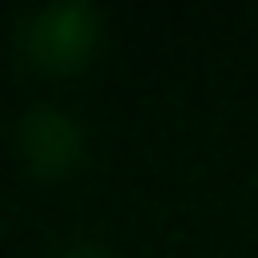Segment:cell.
Wrapping results in <instances>:
<instances>
[{
    "label": "cell",
    "instance_id": "3957f363",
    "mask_svg": "<svg viewBox=\"0 0 258 258\" xmlns=\"http://www.w3.org/2000/svg\"><path fill=\"white\" fill-rule=\"evenodd\" d=\"M60 258H109V254L97 250V246H73V250H64Z\"/></svg>",
    "mask_w": 258,
    "mask_h": 258
},
{
    "label": "cell",
    "instance_id": "7a4b0ae2",
    "mask_svg": "<svg viewBox=\"0 0 258 258\" xmlns=\"http://www.w3.org/2000/svg\"><path fill=\"white\" fill-rule=\"evenodd\" d=\"M16 145L32 169L52 173V169L73 165V157L81 149V133L69 113H60L52 105H36V109H24V117L16 121Z\"/></svg>",
    "mask_w": 258,
    "mask_h": 258
},
{
    "label": "cell",
    "instance_id": "6da1fadb",
    "mask_svg": "<svg viewBox=\"0 0 258 258\" xmlns=\"http://www.w3.org/2000/svg\"><path fill=\"white\" fill-rule=\"evenodd\" d=\"M20 40L40 64H73L97 40V12L85 0H48L20 20Z\"/></svg>",
    "mask_w": 258,
    "mask_h": 258
}]
</instances>
